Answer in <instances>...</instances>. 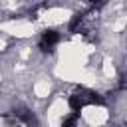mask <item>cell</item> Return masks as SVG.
I'll list each match as a JSON object with an SVG mask.
<instances>
[{
	"label": "cell",
	"mask_w": 127,
	"mask_h": 127,
	"mask_svg": "<svg viewBox=\"0 0 127 127\" xmlns=\"http://www.w3.org/2000/svg\"><path fill=\"white\" fill-rule=\"evenodd\" d=\"M95 103H101V97L97 93H93L91 89H85V87H77L71 95H69V107L73 111H81L85 107H91Z\"/></svg>",
	"instance_id": "6da1fadb"
},
{
	"label": "cell",
	"mask_w": 127,
	"mask_h": 127,
	"mask_svg": "<svg viewBox=\"0 0 127 127\" xmlns=\"http://www.w3.org/2000/svg\"><path fill=\"white\" fill-rule=\"evenodd\" d=\"M58 42H60V34L56 30H46L40 38V48H42V52H52L58 46Z\"/></svg>",
	"instance_id": "7a4b0ae2"
}]
</instances>
